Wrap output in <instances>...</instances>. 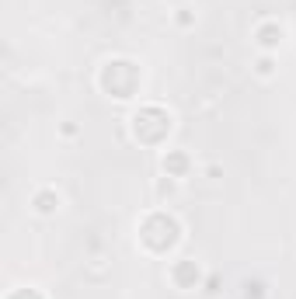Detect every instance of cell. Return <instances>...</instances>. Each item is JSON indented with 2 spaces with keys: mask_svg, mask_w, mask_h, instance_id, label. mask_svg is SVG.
Instances as JSON below:
<instances>
[{
  "mask_svg": "<svg viewBox=\"0 0 296 299\" xmlns=\"http://www.w3.org/2000/svg\"><path fill=\"white\" fill-rule=\"evenodd\" d=\"M56 202H59V198H49V195H42V198H39V209H42V212H52V209H56Z\"/></svg>",
  "mask_w": 296,
  "mask_h": 299,
  "instance_id": "cell-1",
  "label": "cell"
}]
</instances>
